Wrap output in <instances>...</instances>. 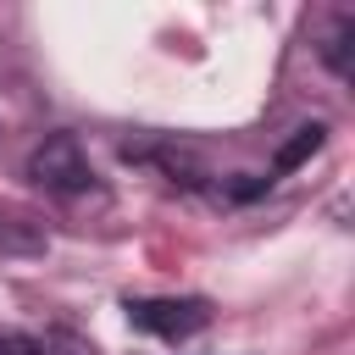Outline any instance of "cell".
Listing matches in <instances>:
<instances>
[{"instance_id": "obj_4", "label": "cell", "mask_w": 355, "mask_h": 355, "mask_svg": "<svg viewBox=\"0 0 355 355\" xmlns=\"http://www.w3.org/2000/svg\"><path fill=\"white\" fill-rule=\"evenodd\" d=\"M322 144H327V128H322V122H300V128H294V139L272 155V172H294V166H300L305 155H316Z\"/></svg>"}, {"instance_id": "obj_5", "label": "cell", "mask_w": 355, "mask_h": 355, "mask_svg": "<svg viewBox=\"0 0 355 355\" xmlns=\"http://www.w3.org/2000/svg\"><path fill=\"white\" fill-rule=\"evenodd\" d=\"M39 250H44V233L33 222L0 211V255H39Z\"/></svg>"}, {"instance_id": "obj_6", "label": "cell", "mask_w": 355, "mask_h": 355, "mask_svg": "<svg viewBox=\"0 0 355 355\" xmlns=\"http://www.w3.org/2000/svg\"><path fill=\"white\" fill-rule=\"evenodd\" d=\"M39 355H94V344L83 333H72V327H50L39 338Z\"/></svg>"}, {"instance_id": "obj_3", "label": "cell", "mask_w": 355, "mask_h": 355, "mask_svg": "<svg viewBox=\"0 0 355 355\" xmlns=\"http://www.w3.org/2000/svg\"><path fill=\"white\" fill-rule=\"evenodd\" d=\"M349 44H355V11H338V17H333V28H327V33H322V44H316V55H322V67H327L333 78H349V72H355Z\"/></svg>"}, {"instance_id": "obj_7", "label": "cell", "mask_w": 355, "mask_h": 355, "mask_svg": "<svg viewBox=\"0 0 355 355\" xmlns=\"http://www.w3.org/2000/svg\"><path fill=\"white\" fill-rule=\"evenodd\" d=\"M0 355H39V338H28V333H0Z\"/></svg>"}, {"instance_id": "obj_2", "label": "cell", "mask_w": 355, "mask_h": 355, "mask_svg": "<svg viewBox=\"0 0 355 355\" xmlns=\"http://www.w3.org/2000/svg\"><path fill=\"white\" fill-rule=\"evenodd\" d=\"M122 311H128V322L139 333H155L166 344H183V338H194L211 322V305L205 300H128Z\"/></svg>"}, {"instance_id": "obj_1", "label": "cell", "mask_w": 355, "mask_h": 355, "mask_svg": "<svg viewBox=\"0 0 355 355\" xmlns=\"http://www.w3.org/2000/svg\"><path fill=\"white\" fill-rule=\"evenodd\" d=\"M28 178L44 194H61V200H78V194L94 189V166H89V155L72 133H44L28 150Z\"/></svg>"}]
</instances>
